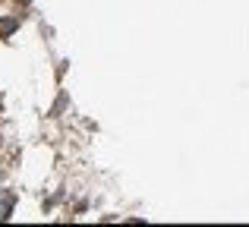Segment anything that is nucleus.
I'll use <instances>...</instances> for the list:
<instances>
[{
    "instance_id": "obj_1",
    "label": "nucleus",
    "mask_w": 249,
    "mask_h": 227,
    "mask_svg": "<svg viewBox=\"0 0 249 227\" xmlns=\"http://www.w3.org/2000/svg\"><path fill=\"white\" fill-rule=\"evenodd\" d=\"M13 205H16V196L10 190H0V221H6L13 215Z\"/></svg>"
}]
</instances>
